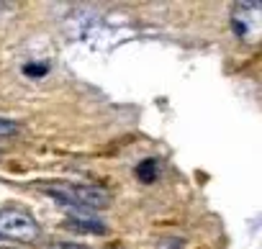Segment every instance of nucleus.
<instances>
[{"instance_id": "39448f33", "label": "nucleus", "mask_w": 262, "mask_h": 249, "mask_svg": "<svg viewBox=\"0 0 262 249\" xmlns=\"http://www.w3.org/2000/svg\"><path fill=\"white\" fill-rule=\"evenodd\" d=\"M134 172H137V177H139L142 183H155V180H157V175H160V162L149 157V160H144Z\"/></svg>"}, {"instance_id": "0eeeda50", "label": "nucleus", "mask_w": 262, "mask_h": 249, "mask_svg": "<svg viewBox=\"0 0 262 249\" xmlns=\"http://www.w3.org/2000/svg\"><path fill=\"white\" fill-rule=\"evenodd\" d=\"M49 249H90V246H82V244H72V241H67V244H54V246H49Z\"/></svg>"}, {"instance_id": "6e6552de", "label": "nucleus", "mask_w": 262, "mask_h": 249, "mask_svg": "<svg viewBox=\"0 0 262 249\" xmlns=\"http://www.w3.org/2000/svg\"><path fill=\"white\" fill-rule=\"evenodd\" d=\"M24 72H26V75H44V72H47V64H41V67H34V64H29Z\"/></svg>"}, {"instance_id": "20e7f679", "label": "nucleus", "mask_w": 262, "mask_h": 249, "mask_svg": "<svg viewBox=\"0 0 262 249\" xmlns=\"http://www.w3.org/2000/svg\"><path fill=\"white\" fill-rule=\"evenodd\" d=\"M70 216H67V226L75 229V231H85V234H105V223L100 218H95L90 211H82V208H70Z\"/></svg>"}, {"instance_id": "f257e3e1", "label": "nucleus", "mask_w": 262, "mask_h": 249, "mask_svg": "<svg viewBox=\"0 0 262 249\" xmlns=\"http://www.w3.org/2000/svg\"><path fill=\"white\" fill-rule=\"evenodd\" d=\"M47 195L54 198V203L59 206H70V208H82V211H98V208H105L111 203V193L100 185H70V183H62V185H52V188H44Z\"/></svg>"}, {"instance_id": "f03ea898", "label": "nucleus", "mask_w": 262, "mask_h": 249, "mask_svg": "<svg viewBox=\"0 0 262 249\" xmlns=\"http://www.w3.org/2000/svg\"><path fill=\"white\" fill-rule=\"evenodd\" d=\"M41 229L36 223V218L21 208H3L0 211V236L3 239H13L21 244H34L39 239Z\"/></svg>"}, {"instance_id": "7ed1b4c3", "label": "nucleus", "mask_w": 262, "mask_h": 249, "mask_svg": "<svg viewBox=\"0 0 262 249\" xmlns=\"http://www.w3.org/2000/svg\"><path fill=\"white\" fill-rule=\"evenodd\" d=\"M262 8L259 3H239L231 13V29L234 34L242 39V41H249L254 44L259 39V31H262Z\"/></svg>"}, {"instance_id": "423d86ee", "label": "nucleus", "mask_w": 262, "mask_h": 249, "mask_svg": "<svg viewBox=\"0 0 262 249\" xmlns=\"http://www.w3.org/2000/svg\"><path fill=\"white\" fill-rule=\"evenodd\" d=\"M13 134H18V123L11 121V118H3V116H0V139L13 137Z\"/></svg>"}]
</instances>
